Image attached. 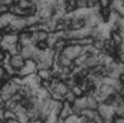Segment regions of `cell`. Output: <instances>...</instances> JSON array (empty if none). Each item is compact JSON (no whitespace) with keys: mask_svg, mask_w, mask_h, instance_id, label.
<instances>
[{"mask_svg":"<svg viewBox=\"0 0 124 123\" xmlns=\"http://www.w3.org/2000/svg\"><path fill=\"white\" fill-rule=\"evenodd\" d=\"M97 110H98V113L104 119L111 118L112 113L114 112L113 107H111V106H109V105H105V103H99Z\"/></svg>","mask_w":124,"mask_h":123,"instance_id":"cell-1","label":"cell"},{"mask_svg":"<svg viewBox=\"0 0 124 123\" xmlns=\"http://www.w3.org/2000/svg\"><path fill=\"white\" fill-rule=\"evenodd\" d=\"M9 64H10V66L13 67L16 70H19L24 66V59H23V57L21 56V54L12 55V56H10Z\"/></svg>","mask_w":124,"mask_h":123,"instance_id":"cell-2","label":"cell"},{"mask_svg":"<svg viewBox=\"0 0 124 123\" xmlns=\"http://www.w3.org/2000/svg\"><path fill=\"white\" fill-rule=\"evenodd\" d=\"M10 25L13 26L16 30L21 31L24 28H26L25 25V20H24V16H14V18L12 19V21L10 22Z\"/></svg>","mask_w":124,"mask_h":123,"instance_id":"cell-3","label":"cell"},{"mask_svg":"<svg viewBox=\"0 0 124 123\" xmlns=\"http://www.w3.org/2000/svg\"><path fill=\"white\" fill-rule=\"evenodd\" d=\"M58 35L56 34V32H48V36H47V39H46V44H47V46L49 47V49H54V45H55V43L58 41Z\"/></svg>","mask_w":124,"mask_h":123,"instance_id":"cell-4","label":"cell"},{"mask_svg":"<svg viewBox=\"0 0 124 123\" xmlns=\"http://www.w3.org/2000/svg\"><path fill=\"white\" fill-rule=\"evenodd\" d=\"M53 90L56 91V92H58L59 95H62L64 97V96L66 95V92H67L68 90H69V88H68L67 86H66L65 82H62V81H58L57 82V85L53 88Z\"/></svg>","mask_w":124,"mask_h":123,"instance_id":"cell-5","label":"cell"},{"mask_svg":"<svg viewBox=\"0 0 124 123\" xmlns=\"http://www.w3.org/2000/svg\"><path fill=\"white\" fill-rule=\"evenodd\" d=\"M24 20H25V25L26 26H31L33 24H36L40 22V16L38 14H31V16H24Z\"/></svg>","mask_w":124,"mask_h":123,"instance_id":"cell-6","label":"cell"},{"mask_svg":"<svg viewBox=\"0 0 124 123\" xmlns=\"http://www.w3.org/2000/svg\"><path fill=\"white\" fill-rule=\"evenodd\" d=\"M86 102H87V108L91 110H97L99 103L96 100V98L93 96H87L86 97Z\"/></svg>","mask_w":124,"mask_h":123,"instance_id":"cell-7","label":"cell"},{"mask_svg":"<svg viewBox=\"0 0 124 123\" xmlns=\"http://www.w3.org/2000/svg\"><path fill=\"white\" fill-rule=\"evenodd\" d=\"M1 40L7 42L8 44H16V43L19 42V36L16 34H9V33H7L6 35H3V37Z\"/></svg>","mask_w":124,"mask_h":123,"instance_id":"cell-8","label":"cell"},{"mask_svg":"<svg viewBox=\"0 0 124 123\" xmlns=\"http://www.w3.org/2000/svg\"><path fill=\"white\" fill-rule=\"evenodd\" d=\"M56 62L62 66V67H70V65H71V60H70L69 58H67L66 56H64L63 54H59V56H58Z\"/></svg>","mask_w":124,"mask_h":123,"instance_id":"cell-9","label":"cell"},{"mask_svg":"<svg viewBox=\"0 0 124 123\" xmlns=\"http://www.w3.org/2000/svg\"><path fill=\"white\" fill-rule=\"evenodd\" d=\"M111 40H112V42L114 43V45H120L122 42H123L122 36L120 35L119 32H116V31H113L112 32V34H111Z\"/></svg>","mask_w":124,"mask_h":123,"instance_id":"cell-10","label":"cell"},{"mask_svg":"<svg viewBox=\"0 0 124 123\" xmlns=\"http://www.w3.org/2000/svg\"><path fill=\"white\" fill-rule=\"evenodd\" d=\"M38 76L40 77L42 80H48L52 76V72H49V69H40Z\"/></svg>","mask_w":124,"mask_h":123,"instance_id":"cell-11","label":"cell"},{"mask_svg":"<svg viewBox=\"0 0 124 123\" xmlns=\"http://www.w3.org/2000/svg\"><path fill=\"white\" fill-rule=\"evenodd\" d=\"M36 35H38L39 42H45L47 36H48V32H46V31H44V30H41V31L36 32Z\"/></svg>","mask_w":124,"mask_h":123,"instance_id":"cell-12","label":"cell"},{"mask_svg":"<svg viewBox=\"0 0 124 123\" xmlns=\"http://www.w3.org/2000/svg\"><path fill=\"white\" fill-rule=\"evenodd\" d=\"M64 99H66V101H67L68 103H74L76 100V96L74 95L71 90H68L67 92H66V95L64 96Z\"/></svg>","mask_w":124,"mask_h":123,"instance_id":"cell-13","label":"cell"},{"mask_svg":"<svg viewBox=\"0 0 124 123\" xmlns=\"http://www.w3.org/2000/svg\"><path fill=\"white\" fill-rule=\"evenodd\" d=\"M2 116L6 119H8V120H13V119H16V113H14L13 111H11V110H5V111H2Z\"/></svg>","mask_w":124,"mask_h":123,"instance_id":"cell-14","label":"cell"},{"mask_svg":"<svg viewBox=\"0 0 124 123\" xmlns=\"http://www.w3.org/2000/svg\"><path fill=\"white\" fill-rule=\"evenodd\" d=\"M71 91H73V93L76 96V98L77 97H81L82 93H84V91L81 90V88H80L78 85H76V86H74L73 88H71Z\"/></svg>","mask_w":124,"mask_h":123,"instance_id":"cell-15","label":"cell"},{"mask_svg":"<svg viewBox=\"0 0 124 123\" xmlns=\"http://www.w3.org/2000/svg\"><path fill=\"white\" fill-rule=\"evenodd\" d=\"M98 3L101 8H109L111 3V0H98Z\"/></svg>","mask_w":124,"mask_h":123,"instance_id":"cell-16","label":"cell"},{"mask_svg":"<svg viewBox=\"0 0 124 123\" xmlns=\"http://www.w3.org/2000/svg\"><path fill=\"white\" fill-rule=\"evenodd\" d=\"M98 5V0H87V8L88 9H92Z\"/></svg>","mask_w":124,"mask_h":123,"instance_id":"cell-17","label":"cell"},{"mask_svg":"<svg viewBox=\"0 0 124 123\" xmlns=\"http://www.w3.org/2000/svg\"><path fill=\"white\" fill-rule=\"evenodd\" d=\"M6 12H9V6L1 5V6H0V14L6 13Z\"/></svg>","mask_w":124,"mask_h":123,"instance_id":"cell-18","label":"cell"},{"mask_svg":"<svg viewBox=\"0 0 124 123\" xmlns=\"http://www.w3.org/2000/svg\"><path fill=\"white\" fill-rule=\"evenodd\" d=\"M119 49H120V52H121V54H123L124 53V41L119 45Z\"/></svg>","mask_w":124,"mask_h":123,"instance_id":"cell-19","label":"cell"},{"mask_svg":"<svg viewBox=\"0 0 124 123\" xmlns=\"http://www.w3.org/2000/svg\"><path fill=\"white\" fill-rule=\"evenodd\" d=\"M119 33H120V35L122 36V39H123V41H124V29H119Z\"/></svg>","mask_w":124,"mask_h":123,"instance_id":"cell-20","label":"cell"},{"mask_svg":"<svg viewBox=\"0 0 124 123\" xmlns=\"http://www.w3.org/2000/svg\"><path fill=\"white\" fill-rule=\"evenodd\" d=\"M116 123H124V116H123V118H119V119H117Z\"/></svg>","mask_w":124,"mask_h":123,"instance_id":"cell-21","label":"cell"},{"mask_svg":"<svg viewBox=\"0 0 124 123\" xmlns=\"http://www.w3.org/2000/svg\"><path fill=\"white\" fill-rule=\"evenodd\" d=\"M121 62L122 63H124V53L121 54Z\"/></svg>","mask_w":124,"mask_h":123,"instance_id":"cell-22","label":"cell"}]
</instances>
